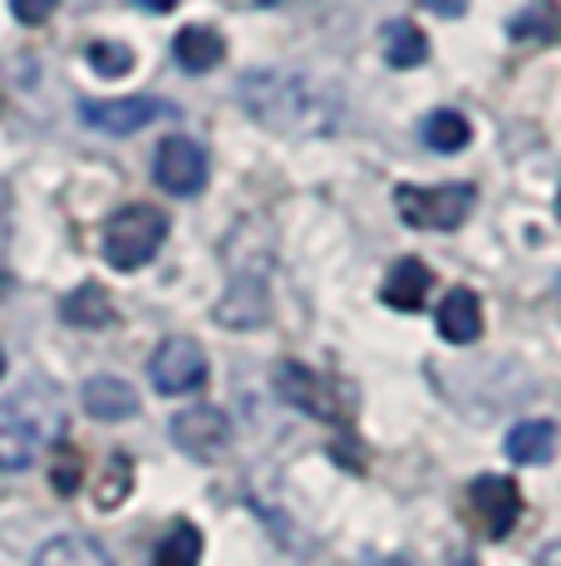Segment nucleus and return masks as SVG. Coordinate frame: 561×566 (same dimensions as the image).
Wrapping results in <instances>:
<instances>
[{
	"label": "nucleus",
	"mask_w": 561,
	"mask_h": 566,
	"mask_svg": "<svg viewBox=\"0 0 561 566\" xmlns=\"http://www.w3.org/2000/svg\"><path fill=\"white\" fill-rule=\"evenodd\" d=\"M557 453V423L552 419H527L507 433V459L512 463H547Z\"/></svg>",
	"instance_id": "f3484780"
},
{
	"label": "nucleus",
	"mask_w": 561,
	"mask_h": 566,
	"mask_svg": "<svg viewBox=\"0 0 561 566\" xmlns=\"http://www.w3.org/2000/svg\"><path fill=\"white\" fill-rule=\"evenodd\" d=\"M84 124L99 128V134H138V128L158 124L163 118V104L158 99H99V104H84Z\"/></svg>",
	"instance_id": "9b49d317"
},
{
	"label": "nucleus",
	"mask_w": 561,
	"mask_h": 566,
	"mask_svg": "<svg viewBox=\"0 0 561 566\" xmlns=\"http://www.w3.org/2000/svg\"><path fill=\"white\" fill-rule=\"evenodd\" d=\"M89 64L99 74H109V80H118V74L134 70V50L128 45H114V40H99V45H89Z\"/></svg>",
	"instance_id": "4be33fe9"
},
{
	"label": "nucleus",
	"mask_w": 561,
	"mask_h": 566,
	"mask_svg": "<svg viewBox=\"0 0 561 566\" xmlns=\"http://www.w3.org/2000/svg\"><path fill=\"white\" fill-rule=\"evenodd\" d=\"M148 379H154L158 395H192V389L208 385V355H202L198 340L188 335H172L154 350L148 360Z\"/></svg>",
	"instance_id": "39448f33"
},
{
	"label": "nucleus",
	"mask_w": 561,
	"mask_h": 566,
	"mask_svg": "<svg viewBox=\"0 0 561 566\" xmlns=\"http://www.w3.org/2000/svg\"><path fill=\"white\" fill-rule=\"evenodd\" d=\"M128 483H134V473H128V453H114V459H109V483L99 488V507H118V503H124Z\"/></svg>",
	"instance_id": "5701e85b"
},
{
	"label": "nucleus",
	"mask_w": 561,
	"mask_h": 566,
	"mask_svg": "<svg viewBox=\"0 0 561 566\" xmlns=\"http://www.w3.org/2000/svg\"><path fill=\"white\" fill-rule=\"evenodd\" d=\"M473 202L478 198H473L468 182H438V188L404 182V188H394V212L419 232H453V227L468 222Z\"/></svg>",
	"instance_id": "20e7f679"
},
{
	"label": "nucleus",
	"mask_w": 561,
	"mask_h": 566,
	"mask_svg": "<svg viewBox=\"0 0 561 566\" xmlns=\"http://www.w3.org/2000/svg\"><path fill=\"white\" fill-rule=\"evenodd\" d=\"M226 439H232V423H226V413L212 409V405H198V409L172 419V443H178L188 459H202V463L218 459L226 449Z\"/></svg>",
	"instance_id": "1a4fd4ad"
},
{
	"label": "nucleus",
	"mask_w": 561,
	"mask_h": 566,
	"mask_svg": "<svg viewBox=\"0 0 561 566\" xmlns=\"http://www.w3.org/2000/svg\"><path fill=\"white\" fill-rule=\"evenodd\" d=\"M134 6H144V10H154V15H168L178 0H134Z\"/></svg>",
	"instance_id": "bb28decb"
},
{
	"label": "nucleus",
	"mask_w": 561,
	"mask_h": 566,
	"mask_svg": "<svg viewBox=\"0 0 561 566\" xmlns=\"http://www.w3.org/2000/svg\"><path fill=\"white\" fill-rule=\"evenodd\" d=\"M10 10H15L20 25H45V20L60 10V0H10Z\"/></svg>",
	"instance_id": "393cba45"
},
{
	"label": "nucleus",
	"mask_w": 561,
	"mask_h": 566,
	"mask_svg": "<svg viewBox=\"0 0 561 566\" xmlns=\"http://www.w3.org/2000/svg\"><path fill=\"white\" fill-rule=\"evenodd\" d=\"M428 291H434V271H428L419 256H404V261H394V266H390L380 296H384V306H390V311L409 315V311H424Z\"/></svg>",
	"instance_id": "f8f14e48"
},
{
	"label": "nucleus",
	"mask_w": 561,
	"mask_h": 566,
	"mask_svg": "<svg viewBox=\"0 0 561 566\" xmlns=\"http://www.w3.org/2000/svg\"><path fill=\"white\" fill-rule=\"evenodd\" d=\"M246 118L280 138H330L340 128V94L296 70H252L236 84Z\"/></svg>",
	"instance_id": "f257e3e1"
},
{
	"label": "nucleus",
	"mask_w": 561,
	"mask_h": 566,
	"mask_svg": "<svg viewBox=\"0 0 561 566\" xmlns=\"http://www.w3.org/2000/svg\"><path fill=\"white\" fill-rule=\"evenodd\" d=\"M428 10H434V15H444V20H453V15H463V10H468V0H424Z\"/></svg>",
	"instance_id": "a878e982"
},
{
	"label": "nucleus",
	"mask_w": 561,
	"mask_h": 566,
	"mask_svg": "<svg viewBox=\"0 0 561 566\" xmlns=\"http://www.w3.org/2000/svg\"><path fill=\"white\" fill-rule=\"evenodd\" d=\"M154 178L172 198H198L208 188V148L198 138H168L154 158Z\"/></svg>",
	"instance_id": "0eeeda50"
},
{
	"label": "nucleus",
	"mask_w": 561,
	"mask_h": 566,
	"mask_svg": "<svg viewBox=\"0 0 561 566\" xmlns=\"http://www.w3.org/2000/svg\"><path fill=\"white\" fill-rule=\"evenodd\" d=\"M35 566H114V562L94 537H84V532H64V537H50L45 547L35 552Z\"/></svg>",
	"instance_id": "2eb2a0df"
},
{
	"label": "nucleus",
	"mask_w": 561,
	"mask_h": 566,
	"mask_svg": "<svg viewBox=\"0 0 561 566\" xmlns=\"http://www.w3.org/2000/svg\"><path fill=\"white\" fill-rule=\"evenodd\" d=\"M0 375H6V355H0Z\"/></svg>",
	"instance_id": "c756f323"
},
{
	"label": "nucleus",
	"mask_w": 561,
	"mask_h": 566,
	"mask_svg": "<svg viewBox=\"0 0 561 566\" xmlns=\"http://www.w3.org/2000/svg\"><path fill=\"white\" fill-rule=\"evenodd\" d=\"M468 517L483 537H507L522 517V488L512 478H478L468 488Z\"/></svg>",
	"instance_id": "423d86ee"
},
{
	"label": "nucleus",
	"mask_w": 561,
	"mask_h": 566,
	"mask_svg": "<svg viewBox=\"0 0 561 566\" xmlns=\"http://www.w3.org/2000/svg\"><path fill=\"white\" fill-rule=\"evenodd\" d=\"M468 138H473V124L458 108H438V114L424 118V144L434 148V154H463Z\"/></svg>",
	"instance_id": "aec40b11"
},
{
	"label": "nucleus",
	"mask_w": 561,
	"mask_h": 566,
	"mask_svg": "<svg viewBox=\"0 0 561 566\" xmlns=\"http://www.w3.org/2000/svg\"><path fill=\"white\" fill-rule=\"evenodd\" d=\"M272 315V296H266V271H242L232 266V286L218 301L212 321L226 325V331H252V325H266Z\"/></svg>",
	"instance_id": "6e6552de"
},
{
	"label": "nucleus",
	"mask_w": 561,
	"mask_h": 566,
	"mask_svg": "<svg viewBox=\"0 0 561 566\" xmlns=\"http://www.w3.org/2000/svg\"><path fill=\"white\" fill-rule=\"evenodd\" d=\"M438 335L448 345H473L483 335V306L468 286H453L444 296V306H438Z\"/></svg>",
	"instance_id": "4468645a"
},
{
	"label": "nucleus",
	"mask_w": 561,
	"mask_h": 566,
	"mask_svg": "<svg viewBox=\"0 0 561 566\" xmlns=\"http://www.w3.org/2000/svg\"><path fill=\"white\" fill-rule=\"evenodd\" d=\"M453 566H478V562H473V557H458V562H453Z\"/></svg>",
	"instance_id": "c85d7f7f"
},
{
	"label": "nucleus",
	"mask_w": 561,
	"mask_h": 566,
	"mask_svg": "<svg viewBox=\"0 0 561 566\" xmlns=\"http://www.w3.org/2000/svg\"><path fill=\"white\" fill-rule=\"evenodd\" d=\"M168 242V217L148 202H128L104 222V261L114 271H138L148 266Z\"/></svg>",
	"instance_id": "7ed1b4c3"
},
{
	"label": "nucleus",
	"mask_w": 561,
	"mask_h": 566,
	"mask_svg": "<svg viewBox=\"0 0 561 566\" xmlns=\"http://www.w3.org/2000/svg\"><path fill=\"white\" fill-rule=\"evenodd\" d=\"M557 217H561V192H557Z\"/></svg>",
	"instance_id": "7c9ffc66"
},
{
	"label": "nucleus",
	"mask_w": 561,
	"mask_h": 566,
	"mask_svg": "<svg viewBox=\"0 0 561 566\" xmlns=\"http://www.w3.org/2000/svg\"><path fill=\"white\" fill-rule=\"evenodd\" d=\"M198 562H202V532L192 522L168 527V537L154 552V566H198Z\"/></svg>",
	"instance_id": "412c9836"
},
{
	"label": "nucleus",
	"mask_w": 561,
	"mask_h": 566,
	"mask_svg": "<svg viewBox=\"0 0 561 566\" xmlns=\"http://www.w3.org/2000/svg\"><path fill=\"white\" fill-rule=\"evenodd\" d=\"M80 473H84V468H80V453L64 449V459H55V473H50V483H55V493L70 497L74 488H80Z\"/></svg>",
	"instance_id": "b1692460"
},
{
	"label": "nucleus",
	"mask_w": 561,
	"mask_h": 566,
	"mask_svg": "<svg viewBox=\"0 0 561 566\" xmlns=\"http://www.w3.org/2000/svg\"><path fill=\"white\" fill-rule=\"evenodd\" d=\"M172 54H178V64L188 74H208V70H218V60L226 54V45H222L218 30L188 25V30H178V40H172Z\"/></svg>",
	"instance_id": "dca6fc26"
},
{
	"label": "nucleus",
	"mask_w": 561,
	"mask_h": 566,
	"mask_svg": "<svg viewBox=\"0 0 561 566\" xmlns=\"http://www.w3.org/2000/svg\"><path fill=\"white\" fill-rule=\"evenodd\" d=\"M64 433V399L50 385H25L0 399V473H25Z\"/></svg>",
	"instance_id": "f03ea898"
},
{
	"label": "nucleus",
	"mask_w": 561,
	"mask_h": 566,
	"mask_svg": "<svg viewBox=\"0 0 561 566\" xmlns=\"http://www.w3.org/2000/svg\"><path fill=\"white\" fill-rule=\"evenodd\" d=\"M542 566H561V542H557V547H547V552H542Z\"/></svg>",
	"instance_id": "cd10ccee"
},
{
	"label": "nucleus",
	"mask_w": 561,
	"mask_h": 566,
	"mask_svg": "<svg viewBox=\"0 0 561 566\" xmlns=\"http://www.w3.org/2000/svg\"><path fill=\"white\" fill-rule=\"evenodd\" d=\"M60 315L70 325H80V331H99V325H109L114 321V306H109V291H99V286H80V291H70L64 296V306Z\"/></svg>",
	"instance_id": "6ab92c4d"
},
{
	"label": "nucleus",
	"mask_w": 561,
	"mask_h": 566,
	"mask_svg": "<svg viewBox=\"0 0 561 566\" xmlns=\"http://www.w3.org/2000/svg\"><path fill=\"white\" fill-rule=\"evenodd\" d=\"M384 60L394 64V70H419V64L428 60V40L419 25H409V20H390L384 25Z\"/></svg>",
	"instance_id": "a211bd4d"
},
{
	"label": "nucleus",
	"mask_w": 561,
	"mask_h": 566,
	"mask_svg": "<svg viewBox=\"0 0 561 566\" xmlns=\"http://www.w3.org/2000/svg\"><path fill=\"white\" fill-rule=\"evenodd\" d=\"M276 389H280V399H286V405L316 413V419H326V423L340 419V409H336V385H330V379H320L316 369H306V365H280V369H276Z\"/></svg>",
	"instance_id": "9d476101"
},
{
	"label": "nucleus",
	"mask_w": 561,
	"mask_h": 566,
	"mask_svg": "<svg viewBox=\"0 0 561 566\" xmlns=\"http://www.w3.org/2000/svg\"><path fill=\"white\" fill-rule=\"evenodd\" d=\"M84 409H89L99 423H118V419H134V413H138V395H134V385H128V379L94 375L89 385H84Z\"/></svg>",
	"instance_id": "ddd939ff"
}]
</instances>
